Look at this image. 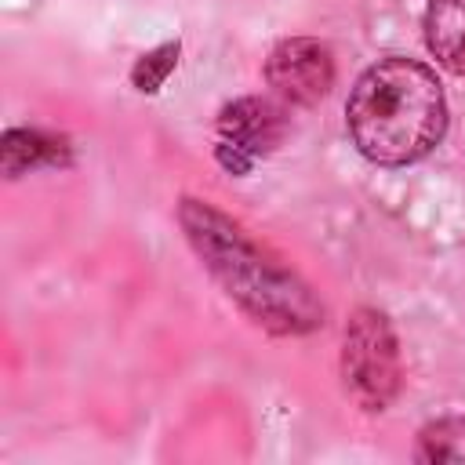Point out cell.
Wrapping results in <instances>:
<instances>
[{
	"instance_id": "1",
	"label": "cell",
	"mask_w": 465,
	"mask_h": 465,
	"mask_svg": "<svg viewBox=\"0 0 465 465\" xmlns=\"http://www.w3.org/2000/svg\"><path fill=\"white\" fill-rule=\"evenodd\" d=\"M352 145L381 167H407L429 156L447 131V102L436 73L414 58L374 62L345 102Z\"/></svg>"
},
{
	"instance_id": "2",
	"label": "cell",
	"mask_w": 465,
	"mask_h": 465,
	"mask_svg": "<svg viewBox=\"0 0 465 465\" xmlns=\"http://www.w3.org/2000/svg\"><path fill=\"white\" fill-rule=\"evenodd\" d=\"M178 222L193 251L211 269V276L262 327L276 334H305L320 327L323 309L309 294V287L280 262H272L254 240H247V232L236 222H229L222 211L200 200H182Z\"/></svg>"
},
{
	"instance_id": "3",
	"label": "cell",
	"mask_w": 465,
	"mask_h": 465,
	"mask_svg": "<svg viewBox=\"0 0 465 465\" xmlns=\"http://www.w3.org/2000/svg\"><path fill=\"white\" fill-rule=\"evenodd\" d=\"M345 392L363 411H381L400 392V349L389 320L378 309H356L341 341Z\"/></svg>"
},
{
	"instance_id": "4",
	"label": "cell",
	"mask_w": 465,
	"mask_h": 465,
	"mask_svg": "<svg viewBox=\"0 0 465 465\" xmlns=\"http://www.w3.org/2000/svg\"><path fill=\"white\" fill-rule=\"evenodd\" d=\"M283 134V109L265 98H240L218 116V163L232 174H247Z\"/></svg>"
},
{
	"instance_id": "5",
	"label": "cell",
	"mask_w": 465,
	"mask_h": 465,
	"mask_svg": "<svg viewBox=\"0 0 465 465\" xmlns=\"http://www.w3.org/2000/svg\"><path fill=\"white\" fill-rule=\"evenodd\" d=\"M265 80L283 105H312L334 84L331 47L312 36H291L272 47L265 62Z\"/></svg>"
},
{
	"instance_id": "6",
	"label": "cell",
	"mask_w": 465,
	"mask_h": 465,
	"mask_svg": "<svg viewBox=\"0 0 465 465\" xmlns=\"http://www.w3.org/2000/svg\"><path fill=\"white\" fill-rule=\"evenodd\" d=\"M425 44L440 65L465 76V0H429Z\"/></svg>"
},
{
	"instance_id": "7",
	"label": "cell",
	"mask_w": 465,
	"mask_h": 465,
	"mask_svg": "<svg viewBox=\"0 0 465 465\" xmlns=\"http://www.w3.org/2000/svg\"><path fill=\"white\" fill-rule=\"evenodd\" d=\"M69 163V145L65 138L44 134V131H7L4 134V171L15 178L33 167H54Z\"/></svg>"
},
{
	"instance_id": "8",
	"label": "cell",
	"mask_w": 465,
	"mask_h": 465,
	"mask_svg": "<svg viewBox=\"0 0 465 465\" xmlns=\"http://www.w3.org/2000/svg\"><path fill=\"white\" fill-rule=\"evenodd\" d=\"M418 461H454L465 465V418H440L418 432Z\"/></svg>"
},
{
	"instance_id": "9",
	"label": "cell",
	"mask_w": 465,
	"mask_h": 465,
	"mask_svg": "<svg viewBox=\"0 0 465 465\" xmlns=\"http://www.w3.org/2000/svg\"><path fill=\"white\" fill-rule=\"evenodd\" d=\"M174 62H178V44H160L156 51L142 54L138 65L131 69L134 87H138V91H156V87L167 80V73L174 69Z\"/></svg>"
}]
</instances>
